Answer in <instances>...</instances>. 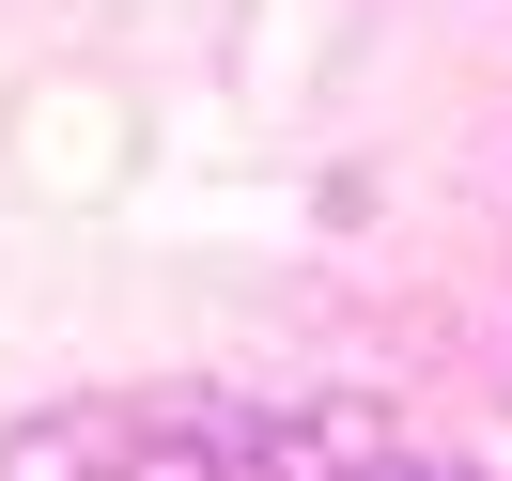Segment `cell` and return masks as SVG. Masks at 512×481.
Segmentation results:
<instances>
[{
	"mask_svg": "<svg viewBox=\"0 0 512 481\" xmlns=\"http://www.w3.org/2000/svg\"><path fill=\"white\" fill-rule=\"evenodd\" d=\"M0 481H435V466L326 435V419H78V435L16 450Z\"/></svg>",
	"mask_w": 512,
	"mask_h": 481,
	"instance_id": "1",
	"label": "cell"
}]
</instances>
